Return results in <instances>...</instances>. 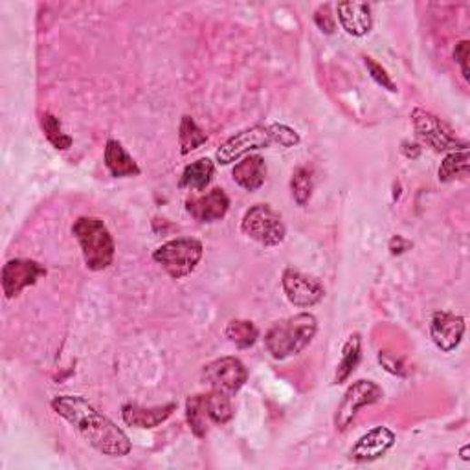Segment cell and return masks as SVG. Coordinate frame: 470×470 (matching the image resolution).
Instances as JSON below:
<instances>
[{
    "label": "cell",
    "instance_id": "1",
    "mask_svg": "<svg viewBox=\"0 0 470 470\" xmlns=\"http://www.w3.org/2000/svg\"><path fill=\"white\" fill-rule=\"evenodd\" d=\"M52 410L70 423L75 432L100 454L109 457L131 454L133 445L129 435L81 395H57L52 399Z\"/></svg>",
    "mask_w": 470,
    "mask_h": 470
},
{
    "label": "cell",
    "instance_id": "2",
    "mask_svg": "<svg viewBox=\"0 0 470 470\" xmlns=\"http://www.w3.org/2000/svg\"><path fill=\"white\" fill-rule=\"evenodd\" d=\"M302 142L300 135L284 124H270V125H254L245 129L226 140L215 153V158L221 165H228L237 162L239 158L250 155L252 151L268 149V147H295Z\"/></svg>",
    "mask_w": 470,
    "mask_h": 470
},
{
    "label": "cell",
    "instance_id": "3",
    "mask_svg": "<svg viewBox=\"0 0 470 470\" xmlns=\"http://www.w3.org/2000/svg\"><path fill=\"white\" fill-rule=\"evenodd\" d=\"M316 331V318L309 313H300L275 322L265 335V347L272 358L287 360L309 347Z\"/></svg>",
    "mask_w": 470,
    "mask_h": 470
},
{
    "label": "cell",
    "instance_id": "4",
    "mask_svg": "<svg viewBox=\"0 0 470 470\" xmlns=\"http://www.w3.org/2000/svg\"><path fill=\"white\" fill-rule=\"evenodd\" d=\"M72 234L81 246L83 259L88 270L102 272L113 265L116 245L107 225L100 217H79L72 226Z\"/></svg>",
    "mask_w": 470,
    "mask_h": 470
},
{
    "label": "cell",
    "instance_id": "5",
    "mask_svg": "<svg viewBox=\"0 0 470 470\" xmlns=\"http://www.w3.org/2000/svg\"><path fill=\"white\" fill-rule=\"evenodd\" d=\"M205 254L203 243L194 237H176L160 245L153 252V259L173 277L190 275L201 263Z\"/></svg>",
    "mask_w": 470,
    "mask_h": 470
},
{
    "label": "cell",
    "instance_id": "6",
    "mask_svg": "<svg viewBox=\"0 0 470 470\" xmlns=\"http://www.w3.org/2000/svg\"><path fill=\"white\" fill-rule=\"evenodd\" d=\"M241 230L245 235L263 246H277L284 243L287 235L284 217L270 205L252 206L241 221Z\"/></svg>",
    "mask_w": 470,
    "mask_h": 470
},
{
    "label": "cell",
    "instance_id": "7",
    "mask_svg": "<svg viewBox=\"0 0 470 470\" xmlns=\"http://www.w3.org/2000/svg\"><path fill=\"white\" fill-rule=\"evenodd\" d=\"M412 122L415 129V136L419 138L421 144L432 147L434 151H461L468 149V144L461 138L455 136V133L441 122L435 115L425 111V109H415L412 113Z\"/></svg>",
    "mask_w": 470,
    "mask_h": 470
},
{
    "label": "cell",
    "instance_id": "8",
    "mask_svg": "<svg viewBox=\"0 0 470 470\" xmlns=\"http://www.w3.org/2000/svg\"><path fill=\"white\" fill-rule=\"evenodd\" d=\"M383 397H385V392L377 383L365 381V379L353 383L347 388V392L344 394L342 403L338 405V410L335 415L336 430L345 432L353 425L360 408L379 403V401H383Z\"/></svg>",
    "mask_w": 470,
    "mask_h": 470
},
{
    "label": "cell",
    "instance_id": "9",
    "mask_svg": "<svg viewBox=\"0 0 470 470\" xmlns=\"http://www.w3.org/2000/svg\"><path fill=\"white\" fill-rule=\"evenodd\" d=\"M203 379L212 390H219L232 397L246 385L248 369L239 358L223 356L203 367Z\"/></svg>",
    "mask_w": 470,
    "mask_h": 470
},
{
    "label": "cell",
    "instance_id": "10",
    "mask_svg": "<svg viewBox=\"0 0 470 470\" xmlns=\"http://www.w3.org/2000/svg\"><path fill=\"white\" fill-rule=\"evenodd\" d=\"M281 285L287 300L300 309H309L318 305L325 298V287L315 275L304 274L298 268H285L281 275Z\"/></svg>",
    "mask_w": 470,
    "mask_h": 470
},
{
    "label": "cell",
    "instance_id": "11",
    "mask_svg": "<svg viewBox=\"0 0 470 470\" xmlns=\"http://www.w3.org/2000/svg\"><path fill=\"white\" fill-rule=\"evenodd\" d=\"M43 275H46V268L41 263L34 259H23V257L10 259L3 266V274H0L5 296L8 300L17 298L25 289L34 287Z\"/></svg>",
    "mask_w": 470,
    "mask_h": 470
},
{
    "label": "cell",
    "instance_id": "12",
    "mask_svg": "<svg viewBox=\"0 0 470 470\" xmlns=\"http://www.w3.org/2000/svg\"><path fill=\"white\" fill-rule=\"evenodd\" d=\"M395 434L386 426H377L365 432L351 448L349 457L356 463H369L385 457L395 445Z\"/></svg>",
    "mask_w": 470,
    "mask_h": 470
},
{
    "label": "cell",
    "instance_id": "13",
    "mask_svg": "<svg viewBox=\"0 0 470 470\" xmlns=\"http://www.w3.org/2000/svg\"><path fill=\"white\" fill-rule=\"evenodd\" d=\"M230 210V199L221 187H214L208 194L192 195L185 199V212L197 223L221 221Z\"/></svg>",
    "mask_w": 470,
    "mask_h": 470
},
{
    "label": "cell",
    "instance_id": "14",
    "mask_svg": "<svg viewBox=\"0 0 470 470\" xmlns=\"http://www.w3.org/2000/svg\"><path fill=\"white\" fill-rule=\"evenodd\" d=\"M463 335H465L463 316H457L446 311L434 313L430 322V336L437 349H441L443 353H452L461 344Z\"/></svg>",
    "mask_w": 470,
    "mask_h": 470
},
{
    "label": "cell",
    "instance_id": "15",
    "mask_svg": "<svg viewBox=\"0 0 470 470\" xmlns=\"http://www.w3.org/2000/svg\"><path fill=\"white\" fill-rule=\"evenodd\" d=\"M176 410V403H169L164 406H155V408H145L140 405H124L122 406V419L125 425L133 426V428H142V430H149V428H156L160 425H164L173 412Z\"/></svg>",
    "mask_w": 470,
    "mask_h": 470
},
{
    "label": "cell",
    "instance_id": "16",
    "mask_svg": "<svg viewBox=\"0 0 470 470\" xmlns=\"http://www.w3.org/2000/svg\"><path fill=\"white\" fill-rule=\"evenodd\" d=\"M338 21L342 28L353 37H364L371 32L373 15L371 6L367 3H340L338 8Z\"/></svg>",
    "mask_w": 470,
    "mask_h": 470
},
{
    "label": "cell",
    "instance_id": "17",
    "mask_svg": "<svg viewBox=\"0 0 470 470\" xmlns=\"http://www.w3.org/2000/svg\"><path fill=\"white\" fill-rule=\"evenodd\" d=\"M232 176L237 185L246 192H257L266 180V164L259 155H246L232 169Z\"/></svg>",
    "mask_w": 470,
    "mask_h": 470
},
{
    "label": "cell",
    "instance_id": "18",
    "mask_svg": "<svg viewBox=\"0 0 470 470\" xmlns=\"http://www.w3.org/2000/svg\"><path fill=\"white\" fill-rule=\"evenodd\" d=\"M104 160H105V167L109 169V173L116 178H131V176H138L142 173L136 160L125 151V147L118 140H113V138L107 140Z\"/></svg>",
    "mask_w": 470,
    "mask_h": 470
},
{
    "label": "cell",
    "instance_id": "19",
    "mask_svg": "<svg viewBox=\"0 0 470 470\" xmlns=\"http://www.w3.org/2000/svg\"><path fill=\"white\" fill-rule=\"evenodd\" d=\"M215 175V165L210 158H201L190 165H185L180 176V187H187L192 192H203L210 185Z\"/></svg>",
    "mask_w": 470,
    "mask_h": 470
},
{
    "label": "cell",
    "instance_id": "20",
    "mask_svg": "<svg viewBox=\"0 0 470 470\" xmlns=\"http://www.w3.org/2000/svg\"><path fill=\"white\" fill-rule=\"evenodd\" d=\"M360 358H362V338L358 333H355L345 340V344L342 347V358H340V362L336 365V373H335L336 385H342L351 377L353 371L360 364Z\"/></svg>",
    "mask_w": 470,
    "mask_h": 470
},
{
    "label": "cell",
    "instance_id": "21",
    "mask_svg": "<svg viewBox=\"0 0 470 470\" xmlns=\"http://www.w3.org/2000/svg\"><path fill=\"white\" fill-rule=\"evenodd\" d=\"M208 142V135L195 124L192 116H182L180 127H178V144H180V153L190 155L192 151L199 149Z\"/></svg>",
    "mask_w": 470,
    "mask_h": 470
},
{
    "label": "cell",
    "instance_id": "22",
    "mask_svg": "<svg viewBox=\"0 0 470 470\" xmlns=\"http://www.w3.org/2000/svg\"><path fill=\"white\" fill-rule=\"evenodd\" d=\"M185 419L187 425H190L192 432L195 434V437L203 439L208 434V414H206V406H205V394H197L187 397L185 401Z\"/></svg>",
    "mask_w": 470,
    "mask_h": 470
},
{
    "label": "cell",
    "instance_id": "23",
    "mask_svg": "<svg viewBox=\"0 0 470 470\" xmlns=\"http://www.w3.org/2000/svg\"><path fill=\"white\" fill-rule=\"evenodd\" d=\"M205 406H206L208 419L215 425H226L234 417V406H232L230 395L219 390H212L205 394Z\"/></svg>",
    "mask_w": 470,
    "mask_h": 470
},
{
    "label": "cell",
    "instance_id": "24",
    "mask_svg": "<svg viewBox=\"0 0 470 470\" xmlns=\"http://www.w3.org/2000/svg\"><path fill=\"white\" fill-rule=\"evenodd\" d=\"M470 173V160H468V149L452 151L446 155L439 167V180L450 182L455 178H465Z\"/></svg>",
    "mask_w": 470,
    "mask_h": 470
},
{
    "label": "cell",
    "instance_id": "25",
    "mask_svg": "<svg viewBox=\"0 0 470 470\" xmlns=\"http://www.w3.org/2000/svg\"><path fill=\"white\" fill-rule=\"evenodd\" d=\"M226 338L239 349L252 347L259 338V329L250 320H232L226 325Z\"/></svg>",
    "mask_w": 470,
    "mask_h": 470
},
{
    "label": "cell",
    "instance_id": "26",
    "mask_svg": "<svg viewBox=\"0 0 470 470\" xmlns=\"http://www.w3.org/2000/svg\"><path fill=\"white\" fill-rule=\"evenodd\" d=\"M313 190H315L313 173L307 167H296L291 178V194L295 203L298 206H305L313 197Z\"/></svg>",
    "mask_w": 470,
    "mask_h": 470
},
{
    "label": "cell",
    "instance_id": "27",
    "mask_svg": "<svg viewBox=\"0 0 470 470\" xmlns=\"http://www.w3.org/2000/svg\"><path fill=\"white\" fill-rule=\"evenodd\" d=\"M41 129H43L46 140L57 151H66V149L72 147V136L63 131L61 122L54 115H50V113H43L41 115Z\"/></svg>",
    "mask_w": 470,
    "mask_h": 470
},
{
    "label": "cell",
    "instance_id": "28",
    "mask_svg": "<svg viewBox=\"0 0 470 470\" xmlns=\"http://www.w3.org/2000/svg\"><path fill=\"white\" fill-rule=\"evenodd\" d=\"M364 63H365V66H367V70H369V75L373 77L375 83L381 85L383 88H386V90H390V92H395V90H397L395 83L392 81L390 74L386 72V68H385L383 65H379L373 57H364Z\"/></svg>",
    "mask_w": 470,
    "mask_h": 470
},
{
    "label": "cell",
    "instance_id": "29",
    "mask_svg": "<svg viewBox=\"0 0 470 470\" xmlns=\"http://www.w3.org/2000/svg\"><path fill=\"white\" fill-rule=\"evenodd\" d=\"M468 55H470V46H468V41H461L455 45V50H454V59L459 63L461 66V72H463V77L468 79L470 77V72H468Z\"/></svg>",
    "mask_w": 470,
    "mask_h": 470
},
{
    "label": "cell",
    "instance_id": "30",
    "mask_svg": "<svg viewBox=\"0 0 470 470\" xmlns=\"http://www.w3.org/2000/svg\"><path fill=\"white\" fill-rule=\"evenodd\" d=\"M315 23H316V26H318L322 32H325V34H333V32H335V19H333V15L329 14V6H322V8L316 12Z\"/></svg>",
    "mask_w": 470,
    "mask_h": 470
},
{
    "label": "cell",
    "instance_id": "31",
    "mask_svg": "<svg viewBox=\"0 0 470 470\" xmlns=\"http://www.w3.org/2000/svg\"><path fill=\"white\" fill-rule=\"evenodd\" d=\"M468 450H470V446H468V445H465V446L459 450V454H461V457H463L465 461H468Z\"/></svg>",
    "mask_w": 470,
    "mask_h": 470
}]
</instances>
